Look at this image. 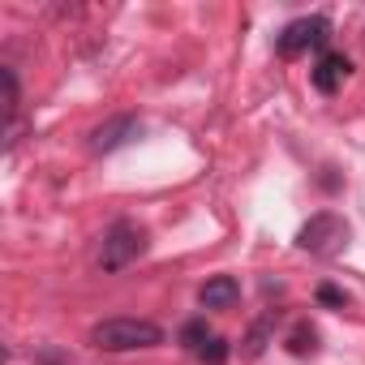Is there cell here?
I'll use <instances>...</instances> for the list:
<instances>
[{
  "mask_svg": "<svg viewBox=\"0 0 365 365\" xmlns=\"http://www.w3.org/2000/svg\"><path fill=\"white\" fill-rule=\"evenodd\" d=\"M318 301H322V305H335V309H344V305H348V297H344L335 284H322V288H318Z\"/></svg>",
  "mask_w": 365,
  "mask_h": 365,
  "instance_id": "obj_13",
  "label": "cell"
},
{
  "mask_svg": "<svg viewBox=\"0 0 365 365\" xmlns=\"http://www.w3.org/2000/svg\"><path fill=\"white\" fill-rule=\"evenodd\" d=\"M288 352H292V356H314V352H318V331L301 322V327L288 335Z\"/></svg>",
  "mask_w": 365,
  "mask_h": 365,
  "instance_id": "obj_9",
  "label": "cell"
},
{
  "mask_svg": "<svg viewBox=\"0 0 365 365\" xmlns=\"http://www.w3.org/2000/svg\"><path fill=\"white\" fill-rule=\"evenodd\" d=\"M198 356L207 361V365H224L228 361V339H220V335H211L202 348H198Z\"/></svg>",
  "mask_w": 365,
  "mask_h": 365,
  "instance_id": "obj_10",
  "label": "cell"
},
{
  "mask_svg": "<svg viewBox=\"0 0 365 365\" xmlns=\"http://www.w3.org/2000/svg\"><path fill=\"white\" fill-rule=\"evenodd\" d=\"M348 241H352V228H348V220L335 215V211L309 215V220L301 224V232H297V245H301L305 254H314V258H335V254L348 250Z\"/></svg>",
  "mask_w": 365,
  "mask_h": 365,
  "instance_id": "obj_2",
  "label": "cell"
},
{
  "mask_svg": "<svg viewBox=\"0 0 365 365\" xmlns=\"http://www.w3.org/2000/svg\"><path fill=\"white\" fill-rule=\"evenodd\" d=\"M91 344L103 352L155 348V344H163V327H155L150 318H103L91 327Z\"/></svg>",
  "mask_w": 365,
  "mask_h": 365,
  "instance_id": "obj_1",
  "label": "cell"
},
{
  "mask_svg": "<svg viewBox=\"0 0 365 365\" xmlns=\"http://www.w3.org/2000/svg\"><path fill=\"white\" fill-rule=\"evenodd\" d=\"M180 339H185V344H190V348L198 352V348H202V344L211 339V335H207V322H185V331H180Z\"/></svg>",
  "mask_w": 365,
  "mask_h": 365,
  "instance_id": "obj_11",
  "label": "cell"
},
{
  "mask_svg": "<svg viewBox=\"0 0 365 365\" xmlns=\"http://www.w3.org/2000/svg\"><path fill=\"white\" fill-rule=\"evenodd\" d=\"M348 69H352V65H348L344 56H335V52H331V56H322V61H318V69H314V86H318L322 95H335V91H339V82L348 78Z\"/></svg>",
  "mask_w": 365,
  "mask_h": 365,
  "instance_id": "obj_8",
  "label": "cell"
},
{
  "mask_svg": "<svg viewBox=\"0 0 365 365\" xmlns=\"http://www.w3.org/2000/svg\"><path fill=\"white\" fill-rule=\"evenodd\" d=\"M146 254V228L133 224V220H116L108 232H103V245H99V267L103 271H120L129 267L133 258Z\"/></svg>",
  "mask_w": 365,
  "mask_h": 365,
  "instance_id": "obj_3",
  "label": "cell"
},
{
  "mask_svg": "<svg viewBox=\"0 0 365 365\" xmlns=\"http://www.w3.org/2000/svg\"><path fill=\"white\" fill-rule=\"evenodd\" d=\"M18 112H22L18 78H14V69H0V116H5V146L18 142Z\"/></svg>",
  "mask_w": 365,
  "mask_h": 365,
  "instance_id": "obj_6",
  "label": "cell"
},
{
  "mask_svg": "<svg viewBox=\"0 0 365 365\" xmlns=\"http://www.w3.org/2000/svg\"><path fill=\"white\" fill-rule=\"evenodd\" d=\"M138 116H112V120H103L95 133H91V150L95 155H108V150H116V146H125L129 138H138Z\"/></svg>",
  "mask_w": 365,
  "mask_h": 365,
  "instance_id": "obj_5",
  "label": "cell"
},
{
  "mask_svg": "<svg viewBox=\"0 0 365 365\" xmlns=\"http://www.w3.org/2000/svg\"><path fill=\"white\" fill-rule=\"evenodd\" d=\"M198 301H202L207 309H232V305L241 301V284H237L232 275H215V279H207V284H202Z\"/></svg>",
  "mask_w": 365,
  "mask_h": 365,
  "instance_id": "obj_7",
  "label": "cell"
},
{
  "mask_svg": "<svg viewBox=\"0 0 365 365\" xmlns=\"http://www.w3.org/2000/svg\"><path fill=\"white\" fill-rule=\"evenodd\" d=\"M267 331H271V318H267V322H258V327L250 331V339H245V352H250V356H258V352L267 348Z\"/></svg>",
  "mask_w": 365,
  "mask_h": 365,
  "instance_id": "obj_12",
  "label": "cell"
},
{
  "mask_svg": "<svg viewBox=\"0 0 365 365\" xmlns=\"http://www.w3.org/2000/svg\"><path fill=\"white\" fill-rule=\"evenodd\" d=\"M327 39H331V22L327 18H297V22H288L279 31L275 52L279 56H301L305 48H327Z\"/></svg>",
  "mask_w": 365,
  "mask_h": 365,
  "instance_id": "obj_4",
  "label": "cell"
}]
</instances>
